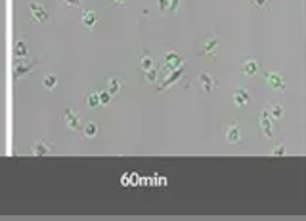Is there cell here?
Wrapping results in <instances>:
<instances>
[{"label":"cell","mask_w":306,"mask_h":221,"mask_svg":"<svg viewBox=\"0 0 306 221\" xmlns=\"http://www.w3.org/2000/svg\"><path fill=\"white\" fill-rule=\"evenodd\" d=\"M42 84H44L46 90H54L56 84H57V78H56L54 74H48V76H44V82Z\"/></svg>","instance_id":"cell-20"},{"label":"cell","mask_w":306,"mask_h":221,"mask_svg":"<svg viewBox=\"0 0 306 221\" xmlns=\"http://www.w3.org/2000/svg\"><path fill=\"white\" fill-rule=\"evenodd\" d=\"M63 119H65V124L69 126V130H73V132H79V130H81L83 124H81V115H79V113L67 109V111L63 113Z\"/></svg>","instance_id":"cell-5"},{"label":"cell","mask_w":306,"mask_h":221,"mask_svg":"<svg viewBox=\"0 0 306 221\" xmlns=\"http://www.w3.org/2000/svg\"><path fill=\"white\" fill-rule=\"evenodd\" d=\"M29 12H31V19L33 21H38V23H48L50 21V14L44 6L36 4V2H31L29 4Z\"/></svg>","instance_id":"cell-2"},{"label":"cell","mask_w":306,"mask_h":221,"mask_svg":"<svg viewBox=\"0 0 306 221\" xmlns=\"http://www.w3.org/2000/svg\"><path fill=\"white\" fill-rule=\"evenodd\" d=\"M199 82H201L203 90H205L207 94L215 92L216 88H218V82H216V80L213 78V76H211V74H207V73H199Z\"/></svg>","instance_id":"cell-9"},{"label":"cell","mask_w":306,"mask_h":221,"mask_svg":"<svg viewBox=\"0 0 306 221\" xmlns=\"http://www.w3.org/2000/svg\"><path fill=\"white\" fill-rule=\"evenodd\" d=\"M96 134H98V126H96L94 122H90V124H86V126H84V136L88 137V139L96 137Z\"/></svg>","instance_id":"cell-19"},{"label":"cell","mask_w":306,"mask_h":221,"mask_svg":"<svg viewBox=\"0 0 306 221\" xmlns=\"http://www.w3.org/2000/svg\"><path fill=\"white\" fill-rule=\"evenodd\" d=\"M155 80H157V71L153 67L149 69V71H145V82L151 84V82H155Z\"/></svg>","instance_id":"cell-22"},{"label":"cell","mask_w":306,"mask_h":221,"mask_svg":"<svg viewBox=\"0 0 306 221\" xmlns=\"http://www.w3.org/2000/svg\"><path fill=\"white\" fill-rule=\"evenodd\" d=\"M140 67H142V71H144V73L153 67V57H151V53H149V51H144V55H142V61H140Z\"/></svg>","instance_id":"cell-17"},{"label":"cell","mask_w":306,"mask_h":221,"mask_svg":"<svg viewBox=\"0 0 306 221\" xmlns=\"http://www.w3.org/2000/svg\"><path fill=\"white\" fill-rule=\"evenodd\" d=\"M258 69H260V65H258L254 59H249V61H245V63L241 65L243 74H247V76H254V74L258 73Z\"/></svg>","instance_id":"cell-14"},{"label":"cell","mask_w":306,"mask_h":221,"mask_svg":"<svg viewBox=\"0 0 306 221\" xmlns=\"http://www.w3.org/2000/svg\"><path fill=\"white\" fill-rule=\"evenodd\" d=\"M96 21H98V16H96L92 10H86V12L83 14V25H84L86 29H92V27L96 25Z\"/></svg>","instance_id":"cell-16"},{"label":"cell","mask_w":306,"mask_h":221,"mask_svg":"<svg viewBox=\"0 0 306 221\" xmlns=\"http://www.w3.org/2000/svg\"><path fill=\"white\" fill-rule=\"evenodd\" d=\"M234 105L235 107H245V105H249L251 103V94L245 90V88H237L234 92Z\"/></svg>","instance_id":"cell-7"},{"label":"cell","mask_w":306,"mask_h":221,"mask_svg":"<svg viewBox=\"0 0 306 221\" xmlns=\"http://www.w3.org/2000/svg\"><path fill=\"white\" fill-rule=\"evenodd\" d=\"M184 67L186 65H180V67H176L174 71H168V74H167V78H165V82L159 86V92H165V90H168L170 86H174L178 80H180L182 76H184Z\"/></svg>","instance_id":"cell-3"},{"label":"cell","mask_w":306,"mask_h":221,"mask_svg":"<svg viewBox=\"0 0 306 221\" xmlns=\"http://www.w3.org/2000/svg\"><path fill=\"white\" fill-rule=\"evenodd\" d=\"M216 50H218V38L216 36H211V38H207L205 40V44H203V53L205 55H209V57H213L216 55Z\"/></svg>","instance_id":"cell-11"},{"label":"cell","mask_w":306,"mask_h":221,"mask_svg":"<svg viewBox=\"0 0 306 221\" xmlns=\"http://www.w3.org/2000/svg\"><path fill=\"white\" fill-rule=\"evenodd\" d=\"M113 2H115L117 6H125V2H126V0H113Z\"/></svg>","instance_id":"cell-29"},{"label":"cell","mask_w":306,"mask_h":221,"mask_svg":"<svg viewBox=\"0 0 306 221\" xmlns=\"http://www.w3.org/2000/svg\"><path fill=\"white\" fill-rule=\"evenodd\" d=\"M98 98H100V105H109V101H111V94L109 92H100Z\"/></svg>","instance_id":"cell-23"},{"label":"cell","mask_w":306,"mask_h":221,"mask_svg":"<svg viewBox=\"0 0 306 221\" xmlns=\"http://www.w3.org/2000/svg\"><path fill=\"white\" fill-rule=\"evenodd\" d=\"M285 154H287V151L283 145H278L276 149H272V156H285Z\"/></svg>","instance_id":"cell-24"},{"label":"cell","mask_w":306,"mask_h":221,"mask_svg":"<svg viewBox=\"0 0 306 221\" xmlns=\"http://www.w3.org/2000/svg\"><path fill=\"white\" fill-rule=\"evenodd\" d=\"M252 4H256L258 8H264V10H268L270 6H268V0H251Z\"/></svg>","instance_id":"cell-26"},{"label":"cell","mask_w":306,"mask_h":221,"mask_svg":"<svg viewBox=\"0 0 306 221\" xmlns=\"http://www.w3.org/2000/svg\"><path fill=\"white\" fill-rule=\"evenodd\" d=\"M266 82H268L274 90H279V92H285V88H287L285 78H283L281 74H278V73H266Z\"/></svg>","instance_id":"cell-6"},{"label":"cell","mask_w":306,"mask_h":221,"mask_svg":"<svg viewBox=\"0 0 306 221\" xmlns=\"http://www.w3.org/2000/svg\"><path fill=\"white\" fill-rule=\"evenodd\" d=\"M226 139H228V143H239V141H241V130H239V124L228 126V130H226Z\"/></svg>","instance_id":"cell-12"},{"label":"cell","mask_w":306,"mask_h":221,"mask_svg":"<svg viewBox=\"0 0 306 221\" xmlns=\"http://www.w3.org/2000/svg\"><path fill=\"white\" fill-rule=\"evenodd\" d=\"M180 65H184L180 53L174 50L167 51V55H165V69H167V73H168V71H174V69L180 67Z\"/></svg>","instance_id":"cell-4"},{"label":"cell","mask_w":306,"mask_h":221,"mask_svg":"<svg viewBox=\"0 0 306 221\" xmlns=\"http://www.w3.org/2000/svg\"><path fill=\"white\" fill-rule=\"evenodd\" d=\"M38 67V61H25V59H18L16 61V65H14V78L19 80V78H23L25 74H31L35 69Z\"/></svg>","instance_id":"cell-1"},{"label":"cell","mask_w":306,"mask_h":221,"mask_svg":"<svg viewBox=\"0 0 306 221\" xmlns=\"http://www.w3.org/2000/svg\"><path fill=\"white\" fill-rule=\"evenodd\" d=\"M52 149H54V143H50V141H38L33 145V154L35 156H44V154H50L52 153Z\"/></svg>","instance_id":"cell-10"},{"label":"cell","mask_w":306,"mask_h":221,"mask_svg":"<svg viewBox=\"0 0 306 221\" xmlns=\"http://www.w3.org/2000/svg\"><path fill=\"white\" fill-rule=\"evenodd\" d=\"M260 128H262V132H264V136L268 137V139H272V117H270V111L268 109H264L262 111V115H260Z\"/></svg>","instance_id":"cell-8"},{"label":"cell","mask_w":306,"mask_h":221,"mask_svg":"<svg viewBox=\"0 0 306 221\" xmlns=\"http://www.w3.org/2000/svg\"><path fill=\"white\" fill-rule=\"evenodd\" d=\"M268 111H270L272 120H279L281 117H283V107H281V105H274V107L268 109Z\"/></svg>","instance_id":"cell-18"},{"label":"cell","mask_w":306,"mask_h":221,"mask_svg":"<svg viewBox=\"0 0 306 221\" xmlns=\"http://www.w3.org/2000/svg\"><path fill=\"white\" fill-rule=\"evenodd\" d=\"M14 55H16V59H25V57H29V48H27V44H25L23 40H19L18 44H16Z\"/></svg>","instance_id":"cell-15"},{"label":"cell","mask_w":306,"mask_h":221,"mask_svg":"<svg viewBox=\"0 0 306 221\" xmlns=\"http://www.w3.org/2000/svg\"><path fill=\"white\" fill-rule=\"evenodd\" d=\"M123 88H125V82H123L119 76H111L108 80V92L111 96H113V94H119Z\"/></svg>","instance_id":"cell-13"},{"label":"cell","mask_w":306,"mask_h":221,"mask_svg":"<svg viewBox=\"0 0 306 221\" xmlns=\"http://www.w3.org/2000/svg\"><path fill=\"white\" fill-rule=\"evenodd\" d=\"M65 6H81V0H61Z\"/></svg>","instance_id":"cell-27"},{"label":"cell","mask_w":306,"mask_h":221,"mask_svg":"<svg viewBox=\"0 0 306 221\" xmlns=\"http://www.w3.org/2000/svg\"><path fill=\"white\" fill-rule=\"evenodd\" d=\"M178 4H180V0H168V8H167V10L176 12V10H178Z\"/></svg>","instance_id":"cell-25"},{"label":"cell","mask_w":306,"mask_h":221,"mask_svg":"<svg viewBox=\"0 0 306 221\" xmlns=\"http://www.w3.org/2000/svg\"><path fill=\"white\" fill-rule=\"evenodd\" d=\"M167 8H168V0H159V10L167 12Z\"/></svg>","instance_id":"cell-28"},{"label":"cell","mask_w":306,"mask_h":221,"mask_svg":"<svg viewBox=\"0 0 306 221\" xmlns=\"http://www.w3.org/2000/svg\"><path fill=\"white\" fill-rule=\"evenodd\" d=\"M86 105H88V107H98V105H100L98 94H88V96H86Z\"/></svg>","instance_id":"cell-21"}]
</instances>
